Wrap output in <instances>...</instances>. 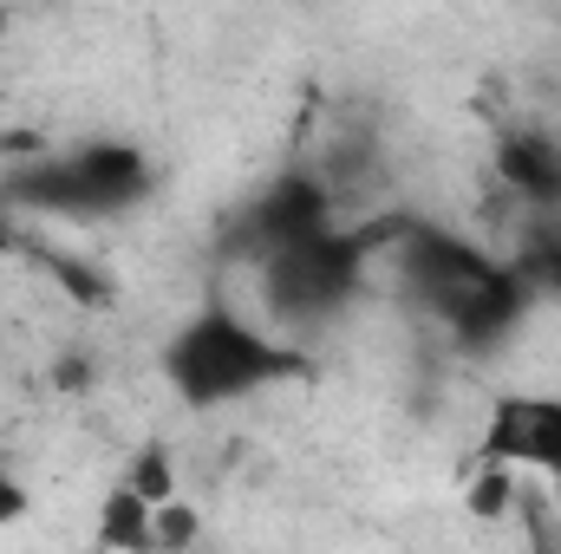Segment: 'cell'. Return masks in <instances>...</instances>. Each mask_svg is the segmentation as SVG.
I'll list each match as a JSON object with an SVG mask.
<instances>
[{
    "instance_id": "cell-4",
    "label": "cell",
    "mask_w": 561,
    "mask_h": 554,
    "mask_svg": "<svg viewBox=\"0 0 561 554\" xmlns=\"http://www.w3.org/2000/svg\"><path fill=\"white\" fill-rule=\"evenodd\" d=\"M366 262H373V242L327 222L300 242H280L255 262L262 280V313L275 320L280 339H313L327 326H340L353 313V300L366 293Z\"/></svg>"
},
{
    "instance_id": "cell-6",
    "label": "cell",
    "mask_w": 561,
    "mask_h": 554,
    "mask_svg": "<svg viewBox=\"0 0 561 554\" xmlns=\"http://www.w3.org/2000/svg\"><path fill=\"white\" fill-rule=\"evenodd\" d=\"M477 450L483 463L561 483V399L556 392H503L483 417Z\"/></svg>"
},
{
    "instance_id": "cell-5",
    "label": "cell",
    "mask_w": 561,
    "mask_h": 554,
    "mask_svg": "<svg viewBox=\"0 0 561 554\" xmlns=\"http://www.w3.org/2000/svg\"><path fill=\"white\" fill-rule=\"evenodd\" d=\"M327 222H340V196H333V183L313 176V170H280L275 183H262V189L229 216L222 242H229V255L262 262L268 249L300 242V235H313V229H327Z\"/></svg>"
},
{
    "instance_id": "cell-3",
    "label": "cell",
    "mask_w": 561,
    "mask_h": 554,
    "mask_svg": "<svg viewBox=\"0 0 561 554\" xmlns=\"http://www.w3.org/2000/svg\"><path fill=\"white\" fill-rule=\"evenodd\" d=\"M150 189H157V170L138 143L92 138L20 163L0 183V203L53 216V222H112V216H131L138 203H150Z\"/></svg>"
},
{
    "instance_id": "cell-9",
    "label": "cell",
    "mask_w": 561,
    "mask_h": 554,
    "mask_svg": "<svg viewBox=\"0 0 561 554\" xmlns=\"http://www.w3.org/2000/svg\"><path fill=\"white\" fill-rule=\"evenodd\" d=\"M26 509V489H13V483H0V516H20Z\"/></svg>"
},
{
    "instance_id": "cell-7",
    "label": "cell",
    "mask_w": 561,
    "mask_h": 554,
    "mask_svg": "<svg viewBox=\"0 0 561 554\" xmlns=\"http://www.w3.org/2000/svg\"><path fill=\"white\" fill-rule=\"evenodd\" d=\"M490 163H496V183H503L510 196H523L536 216H561V138L556 131L516 125V131L496 138Z\"/></svg>"
},
{
    "instance_id": "cell-1",
    "label": "cell",
    "mask_w": 561,
    "mask_h": 554,
    "mask_svg": "<svg viewBox=\"0 0 561 554\" xmlns=\"http://www.w3.org/2000/svg\"><path fill=\"white\" fill-rule=\"evenodd\" d=\"M399 293L463 353L503 346L523 326V313L536 307V287L523 280L516 262H496L490 249H477L450 229H424V222H405Z\"/></svg>"
},
{
    "instance_id": "cell-8",
    "label": "cell",
    "mask_w": 561,
    "mask_h": 554,
    "mask_svg": "<svg viewBox=\"0 0 561 554\" xmlns=\"http://www.w3.org/2000/svg\"><path fill=\"white\" fill-rule=\"evenodd\" d=\"M496 509H510V470L503 463H490V476L470 489V516H496Z\"/></svg>"
},
{
    "instance_id": "cell-2",
    "label": "cell",
    "mask_w": 561,
    "mask_h": 554,
    "mask_svg": "<svg viewBox=\"0 0 561 554\" xmlns=\"http://www.w3.org/2000/svg\"><path fill=\"white\" fill-rule=\"evenodd\" d=\"M163 379L190 412H222L255 392L307 379V353L268 326H255L249 313L209 300L163 339Z\"/></svg>"
}]
</instances>
